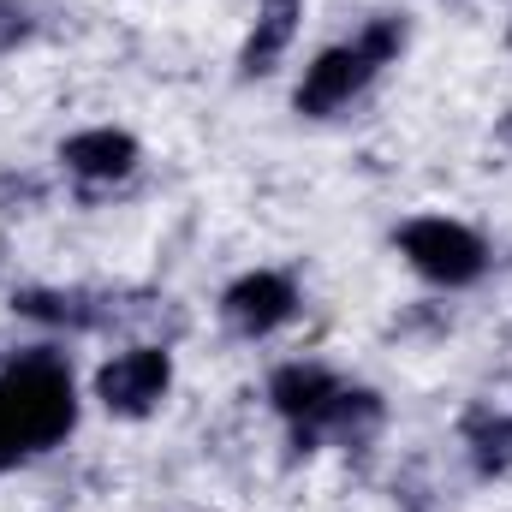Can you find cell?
<instances>
[{
    "label": "cell",
    "instance_id": "cell-1",
    "mask_svg": "<svg viewBox=\"0 0 512 512\" xmlns=\"http://www.w3.org/2000/svg\"><path fill=\"white\" fill-rule=\"evenodd\" d=\"M78 417L72 376L54 358H24L12 376H0V471L36 447H54Z\"/></svg>",
    "mask_w": 512,
    "mask_h": 512
},
{
    "label": "cell",
    "instance_id": "cell-2",
    "mask_svg": "<svg viewBox=\"0 0 512 512\" xmlns=\"http://www.w3.org/2000/svg\"><path fill=\"white\" fill-rule=\"evenodd\" d=\"M399 251L411 256L417 274L441 280V286H471L483 274V239L459 221H441V215H423L399 233Z\"/></svg>",
    "mask_w": 512,
    "mask_h": 512
},
{
    "label": "cell",
    "instance_id": "cell-3",
    "mask_svg": "<svg viewBox=\"0 0 512 512\" xmlns=\"http://www.w3.org/2000/svg\"><path fill=\"white\" fill-rule=\"evenodd\" d=\"M167 382H173L167 352H161V346H131V352H120L114 364H102L96 399H102L108 411H120V417H143V411L161 405Z\"/></svg>",
    "mask_w": 512,
    "mask_h": 512
},
{
    "label": "cell",
    "instance_id": "cell-4",
    "mask_svg": "<svg viewBox=\"0 0 512 512\" xmlns=\"http://www.w3.org/2000/svg\"><path fill=\"white\" fill-rule=\"evenodd\" d=\"M376 54L364 48V42H346V48H328V54H316V66L304 72V84H298V114H334V108H346L370 78H376Z\"/></svg>",
    "mask_w": 512,
    "mask_h": 512
},
{
    "label": "cell",
    "instance_id": "cell-5",
    "mask_svg": "<svg viewBox=\"0 0 512 512\" xmlns=\"http://www.w3.org/2000/svg\"><path fill=\"white\" fill-rule=\"evenodd\" d=\"M268 399H274V411L280 417H292L298 429H304V441L328 423V411H334V399H340V382L328 376V370H316V364H286L274 382H268Z\"/></svg>",
    "mask_w": 512,
    "mask_h": 512
},
{
    "label": "cell",
    "instance_id": "cell-6",
    "mask_svg": "<svg viewBox=\"0 0 512 512\" xmlns=\"http://www.w3.org/2000/svg\"><path fill=\"white\" fill-rule=\"evenodd\" d=\"M298 292L286 274H245L227 298H221V316L239 328V334H274L286 316H292Z\"/></svg>",
    "mask_w": 512,
    "mask_h": 512
},
{
    "label": "cell",
    "instance_id": "cell-7",
    "mask_svg": "<svg viewBox=\"0 0 512 512\" xmlns=\"http://www.w3.org/2000/svg\"><path fill=\"white\" fill-rule=\"evenodd\" d=\"M60 161L72 173H84V179H120V173H131V161H137V143H131L126 131H108V126L78 131V137H66Z\"/></svg>",
    "mask_w": 512,
    "mask_h": 512
},
{
    "label": "cell",
    "instance_id": "cell-8",
    "mask_svg": "<svg viewBox=\"0 0 512 512\" xmlns=\"http://www.w3.org/2000/svg\"><path fill=\"white\" fill-rule=\"evenodd\" d=\"M298 12H304V0H262V12H256V30L251 42H245V72H268L280 54H286V42H292V30H298Z\"/></svg>",
    "mask_w": 512,
    "mask_h": 512
},
{
    "label": "cell",
    "instance_id": "cell-9",
    "mask_svg": "<svg viewBox=\"0 0 512 512\" xmlns=\"http://www.w3.org/2000/svg\"><path fill=\"white\" fill-rule=\"evenodd\" d=\"M471 435V453H477V471H507L512 465V417H495V411H477L465 423Z\"/></svg>",
    "mask_w": 512,
    "mask_h": 512
},
{
    "label": "cell",
    "instance_id": "cell-10",
    "mask_svg": "<svg viewBox=\"0 0 512 512\" xmlns=\"http://www.w3.org/2000/svg\"><path fill=\"white\" fill-rule=\"evenodd\" d=\"M24 36H30V12H24L18 0H0V54L18 48Z\"/></svg>",
    "mask_w": 512,
    "mask_h": 512
}]
</instances>
